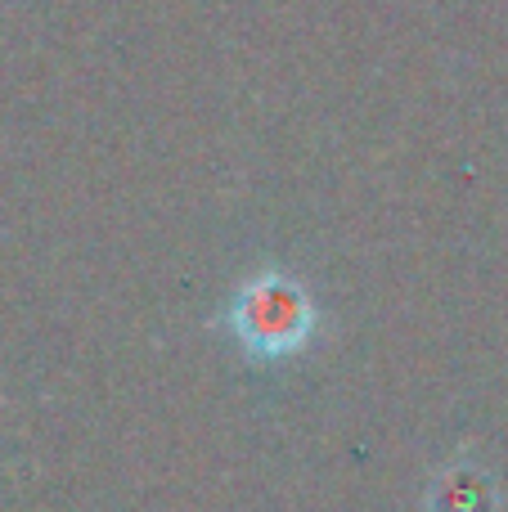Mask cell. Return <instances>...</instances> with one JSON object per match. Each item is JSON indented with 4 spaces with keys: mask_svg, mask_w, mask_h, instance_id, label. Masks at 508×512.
Instances as JSON below:
<instances>
[{
    "mask_svg": "<svg viewBox=\"0 0 508 512\" xmlns=\"http://www.w3.org/2000/svg\"><path fill=\"white\" fill-rule=\"evenodd\" d=\"M221 328L252 364H279L302 355L320 333V306L311 288L284 265H257L234 283Z\"/></svg>",
    "mask_w": 508,
    "mask_h": 512,
    "instance_id": "1",
    "label": "cell"
}]
</instances>
